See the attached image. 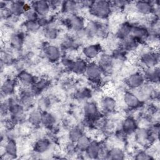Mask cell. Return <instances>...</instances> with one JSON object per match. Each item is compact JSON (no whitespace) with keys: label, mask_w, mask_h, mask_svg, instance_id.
<instances>
[{"label":"cell","mask_w":160,"mask_h":160,"mask_svg":"<svg viewBox=\"0 0 160 160\" xmlns=\"http://www.w3.org/2000/svg\"><path fill=\"white\" fill-rule=\"evenodd\" d=\"M5 151L7 155L14 157L17 154L16 143L13 139H9L5 146Z\"/></svg>","instance_id":"29"},{"label":"cell","mask_w":160,"mask_h":160,"mask_svg":"<svg viewBox=\"0 0 160 160\" xmlns=\"http://www.w3.org/2000/svg\"><path fill=\"white\" fill-rule=\"evenodd\" d=\"M144 81L142 74L136 72L128 76L126 79V84L131 89H138L144 84Z\"/></svg>","instance_id":"12"},{"label":"cell","mask_w":160,"mask_h":160,"mask_svg":"<svg viewBox=\"0 0 160 160\" xmlns=\"http://www.w3.org/2000/svg\"><path fill=\"white\" fill-rule=\"evenodd\" d=\"M43 34L47 39L49 40H53L56 39V38L58 37V31L56 28L54 27L47 26L44 29Z\"/></svg>","instance_id":"33"},{"label":"cell","mask_w":160,"mask_h":160,"mask_svg":"<svg viewBox=\"0 0 160 160\" xmlns=\"http://www.w3.org/2000/svg\"><path fill=\"white\" fill-rule=\"evenodd\" d=\"M91 142V141H90V139L88 136L83 134L76 141V147L81 151H86Z\"/></svg>","instance_id":"32"},{"label":"cell","mask_w":160,"mask_h":160,"mask_svg":"<svg viewBox=\"0 0 160 160\" xmlns=\"http://www.w3.org/2000/svg\"><path fill=\"white\" fill-rule=\"evenodd\" d=\"M55 117L52 114L48 112H44L42 113L41 123H42L44 126L48 127L52 126L55 123Z\"/></svg>","instance_id":"34"},{"label":"cell","mask_w":160,"mask_h":160,"mask_svg":"<svg viewBox=\"0 0 160 160\" xmlns=\"http://www.w3.org/2000/svg\"><path fill=\"white\" fill-rule=\"evenodd\" d=\"M35 76L26 71H21L18 75L17 81L24 87L30 86L34 84L37 81L35 80Z\"/></svg>","instance_id":"14"},{"label":"cell","mask_w":160,"mask_h":160,"mask_svg":"<svg viewBox=\"0 0 160 160\" xmlns=\"http://www.w3.org/2000/svg\"><path fill=\"white\" fill-rule=\"evenodd\" d=\"M108 155L111 159H120L123 158L124 152L122 149L118 148H114L108 151Z\"/></svg>","instance_id":"35"},{"label":"cell","mask_w":160,"mask_h":160,"mask_svg":"<svg viewBox=\"0 0 160 160\" xmlns=\"http://www.w3.org/2000/svg\"><path fill=\"white\" fill-rule=\"evenodd\" d=\"M159 54L156 51H146L141 56V62L147 68L156 67L159 62Z\"/></svg>","instance_id":"4"},{"label":"cell","mask_w":160,"mask_h":160,"mask_svg":"<svg viewBox=\"0 0 160 160\" xmlns=\"http://www.w3.org/2000/svg\"><path fill=\"white\" fill-rule=\"evenodd\" d=\"M135 9L138 13L142 15H148L154 11V6L150 1H139L135 3Z\"/></svg>","instance_id":"13"},{"label":"cell","mask_w":160,"mask_h":160,"mask_svg":"<svg viewBox=\"0 0 160 160\" xmlns=\"http://www.w3.org/2000/svg\"><path fill=\"white\" fill-rule=\"evenodd\" d=\"M112 4L109 1H93L89 8L90 13L99 19L107 18L111 12Z\"/></svg>","instance_id":"1"},{"label":"cell","mask_w":160,"mask_h":160,"mask_svg":"<svg viewBox=\"0 0 160 160\" xmlns=\"http://www.w3.org/2000/svg\"><path fill=\"white\" fill-rule=\"evenodd\" d=\"M24 42L23 36L21 33L16 32L14 33L11 36L10 44L11 46L16 49L19 50L21 49Z\"/></svg>","instance_id":"22"},{"label":"cell","mask_w":160,"mask_h":160,"mask_svg":"<svg viewBox=\"0 0 160 160\" xmlns=\"http://www.w3.org/2000/svg\"><path fill=\"white\" fill-rule=\"evenodd\" d=\"M97 63L99 66L102 73H110L112 70L113 58L108 54L104 53L99 55Z\"/></svg>","instance_id":"5"},{"label":"cell","mask_w":160,"mask_h":160,"mask_svg":"<svg viewBox=\"0 0 160 160\" xmlns=\"http://www.w3.org/2000/svg\"><path fill=\"white\" fill-rule=\"evenodd\" d=\"M62 5V9L65 12L74 13L76 11L81 7L79 2L76 1H65L63 2Z\"/></svg>","instance_id":"24"},{"label":"cell","mask_w":160,"mask_h":160,"mask_svg":"<svg viewBox=\"0 0 160 160\" xmlns=\"http://www.w3.org/2000/svg\"><path fill=\"white\" fill-rule=\"evenodd\" d=\"M101 51V47L99 44H89L85 46L82 49V54L86 59L92 61L99 57Z\"/></svg>","instance_id":"7"},{"label":"cell","mask_w":160,"mask_h":160,"mask_svg":"<svg viewBox=\"0 0 160 160\" xmlns=\"http://www.w3.org/2000/svg\"><path fill=\"white\" fill-rule=\"evenodd\" d=\"M42 113L39 110H34L31 112L28 117L29 122L33 126H38L42 122Z\"/></svg>","instance_id":"28"},{"label":"cell","mask_w":160,"mask_h":160,"mask_svg":"<svg viewBox=\"0 0 160 160\" xmlns=\"http://www.w3.org/2000/svg\"><path fill=\"white\" fill-rule=\"evenodd\" d=\"M31 6L40 16H46L51 9L49 2L45 1H33L31 2Z\"/></svg>","instance_id":"9"},{"label":"cell","mask_w":160,"mask_h":160,"mask_svg":"<svg viewBox=\"0 0 160 160\" xmlns=\"http://www.w3.org/2000/svg\"><path fill=\"white\" fill-rule=\"evenodd\" d=\"M137 124L134 119L131 117L126 118L122 124V129L124 133L131 134L136 131Z\"/></svg>","instance_id":"19"},{"label":"cell","mask_w":160,"mask_h":160,"mask_svg":"<svg viewBox=\"0 0 160 160\" xmlns=\"http://www.w3.org/2000/svg\"><path fill=\"white\" fill-rule=\"evenodd\" d=\"M102 25L96 21H91L85 27L84 30V33L86 36L89 38L94 37L98 36V33L102 28Z\"/></svg>","instance_id":"16"},{"label":"cell","mask_w":160,"mask_h":160,"mask_svg":"<svg viewBox=\"0 0 160 160\" xmlns=\"http://www.w3.org/2000/svg\"><path fill=\"white\" fill-rule=\"evenodd\" d=\"M39 27L37 21H26L24 22V28L28 32H35Z\"/></svg>","instance_id":"36"},{"label":"cell","mask_w":160,"mask_h":160,"mask_svg":"<svg viewBox=\"0 0 160 160\" xmlns=\"http://www.w3.org/2000/svg\"><path fill=\"white\" fill-rule=\"evenodd\" d=\"M16 81L13 79H7L1 86V92L4 95H9L14 92L16 89Z\"/></svg>","instance_id":"21"},{"label":"cell","mask_w":160,"mask_h":160,"mask_svg":"<svg viewBox=\"0 0 160 160\" xmlns=\"http://www.w3.org/2000/svg\"><path fill=\"white\" fill-rule=\"evenodd\" d=\"M101 145L97 142H91L90 144L86 149V154L91 158H96L99 154Z\"/></svg>","instance_id":"25"},{"label":"cell","mask_w":160,"mask_h":160,"mask_svg":"<svg viewBox=\"0 0 160 160\" xmlns=\"http://www.w3.org/2000/svg\"><path fill=\"white\" fill-rule=\"evenodd\" d=\"M8 8L12 15L18 16L24 14V12L29 9L31 7L22 1H13L10 3Z\"/></svg>","instance_id":"10"},{"label":"cell","mask_w":160,"mask_h":160,"mask_svg":"<svg viewBox=\"0 0 160 160\" xmlns=\"http://www.w3.org/2000/svg\"><path fill=\"white\" fill-rule=\"evenodd\" d=\"M85 74L88 79L92 82H98L102 74V72L97 62L91 61L88 64Z\"/></svg>","instance_id":"3"},{"label":"cell","mask_w":160,"mask_h":160,"mask_svg":"<svg viewBox=\"0 0 160 160\" xmlns=\"http://www.w3.org/2000/svg\"><path fill=\"white\" fill-rule=\"evenodd\" d=\"M91 91L89 89H86V88L81 89V91H79L77 94L78 96L80 98H82V99L88 98L89 96H91Z\"/></svg>","instance_id":"37"},{"label":"cell","mask_w":160,"mask_h":160,"mask_svg":"<svg viewBox=\"0 0 160 160\" xmlns=\"http://www.w3.org/2000/svg\"><path fill=\"white\" fill-rule=\"evenodd\" d=\"M50 147V141L46 138H41L38 140L34 145V150L39 153L46 151Z\"/></svg>","instance_id":"26"},{"label":"cell","mask_w":160,"mask_h":160,"mask_svg":"<svg viewBox=\"0 0 160 160\" xmlns=\"http://www.w3.org/2000/svg\"><path fill=\"white\" fill-rule=\"evenodd\" d=\"M123 99L124 103L129 108H137L140 106L141 100L134 93L131 92H126L124 94Z\"/></svg>","instance_id":"15"},{"label":"cell","mask_w":160,"mask_h":160,"mask_svg":"<svg viewBox=\"0 0 160 160\" xmlns=\"http://www.w3.org/2000/svg\"><path fill=\"white\" fill-rule=\"evenodd\" d=\"M82 135V131L79 127H74L69 132V138L72 142H76Z\"/></svg>","instance_id":"31"},{"label":"cell","mask_w":160,"mask_h":160,"mask_svg":"<svg viewBox=\"0 0 160 160\" xmlns=\"http://www.w3.org/2000/svg\"><path fill=\"white\" fill-rule=\"evenodd\" d=\"M45 57L52 62H57L61 58V51L56 46L48 44L44 48Z\"/></svg>","instance_id":"6"},{"label":"cell","mask_w":160,"mask_h":160,"mask_svg":"<svg viewBox=\"0 0 160 160\" xmlns=\"http://www.w3.org/2000/svg\"><path fill=\"white\" fill-rule=\"evenodd\" d=\"M84 116L86 120L92 121L98 118L99 115V109L97 104L94 102H88L84 107Z\"/></svg>","instance_id":"8"},{"label":"cell","mask_w":160,"mask_h":160,"mask_svg":"<svg viewBox=\"0 0 160 160\" xmlns=\"http://www.w3.org/2000/svg\"><path fill=\"white\" fill-rule=\"evenodd\" d=\"M131 34L137 41L139 42L146 39L149 36V31L144 26L136 25L132 26Z\"/></svg>","instance_id":"11"},{"label":"cell","mask_w":160,"mask_h":160,"mask_svg":"<svg viewBox=\"0 0 160 160\" xmlns=\"http://www.w3.org/2000/svg\"><path fill=\"white\" fill-rule=\"evenodd\" d=\"M132 26L128 22L122 24L116 32V36L118 38L123 40L131 35Z\"/></svg>","instance_id":"20"},{"label":"cell","mask_w":160,"mask_h":160,"mask_svg":"<svg viewBox=\"0 0 160 160\" xmlns=\"http://www.w3.org/2000/svg\"><path fill=\"white\" fill-rule=\"evenodd\" d=\"M65 22L66 26L76 32L82 31L85 27L84 18L76 14H72L66 18Z\"/></svg>","instance_id":"2"},{"label":"cell","mask_w":160,"mask_h":160,"mask_svg":"<svg viewBox=\"0 0 160 160\" xmlns=\"http://www.w3.org/2000/svg\"><path fill=\"white\" fill-rule=\"evenodd\" d=\"M34 96L30 90L23 89L19 94V102L24 106L29 105L31 104Z\"/></svg>","instance_id":"27"},{"label":"cell","mask_w":160,"mask_h":160,"mask_svg":"<svg viewBox=\"0 0 160 160\" xmlns=\"http://www.w3.org/2000/svg\"><path fill=\"white\" fill-rule=\"evenodd\" d=\"M143 76L144 79L151 82H158L159 79V69L157 67L148 68Z\"/></svg>","instance_id":"17"},{"label":"cell","mask_w":160,"mask_h":160,"mask_svg":"<svg viewBox=\"0 0 160 160\" xmlns=\"http://www.w3.org/2000/svg\"><path fill=\"white\" fill-rule=\"evenodd\" d=\"M101 107L103 111L107 112H111L115 109L116 101L111 97L105 96L101 101Z\"/></svg>","instance_id":"18"},{"label":"cell","mask_w":160,"mask_h":160,"mask_svg":"<svg viewBox=\"0 0 160 160\" xmlns=\"http://www.w3.org/2000/svg\"><path fill=\"white\" fill-rule=\"evenodd\" d=\"M139 91L138 94L139 95H136L138 98L140 99H142V98H148L152 92V88L151 86L148 85V84H142L141 87H139V88H138Z\"/></svg>","instance_id":"30"},{"label":"cell","mask_w":160,"mask_h":160,"mask_svg":"<svg viewBox=\"0 0 160 160\" xmlns=\"http://www.w3.org/2000/svg\"><path fill=\"white\" fill-rule=\"evenodd\" d=\"M88 63L83 59H77L73 62L71 71L73 72L81 74L85 73Z\"/></svg>","instance_id":"23"},{"label":"cell","mask_w":160,"mask_h":160,"mask_svg":"<svg viewBox=\"0 0 160 160\" xmlns=\"http://www.w3.org/2000/svg\"><path fill=\"white\" fill-rule=\"evenodd\" d=\"M136 159H151V156H149L148 154H146L144 152H140L137 155Z\"/></svg>","instance_id":"38"}]
</instances>
